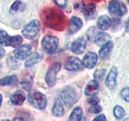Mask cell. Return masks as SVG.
Returning a JSON list of instances; mask_svg holds the SVG:
<instances>
[{"label":"cell","instance_id":"obj_9","mask_svg":"<svg viewBox=\"0 0 129 121\" xmlns=\"http://www.w3.org/2000/svg\"><path fill=\"white\" fill-rule=\"evenodd\" d=\"M83 63L76 56H70L64 63V68L69 71H78L82 70Z\"/></svg>","mask_w":129,"mask_h":121},{"label":"cell","instance_id":"obj_30","mask_svg":"<svg viewBox=\"0 0 129 121\" xmlns=\"http://www.w3.org/2000/svg\"><path fill=\"white\" fill-rule=\"evenodd\" d=\"M105 73H106V71H105L104 70H97L94 73V80L98 81V82H99V81H100L101 79H103L104 75H105Z\"/></svg>","mask_w":129,"mask_h":121},{"label":"cell","instance_id":"obj_16","mask_svg":"<svg viewBox=\"0 0 129 121\" xmlns=\"http://www.w3.org/2000/svg\"><path fill=\"white\" fill-rule=\"evenodd\" d=\"M83 14L87 19H91L96 14V6L94 3H87L83 7Z\"/></svg>","mask_w":129,"mask_h":121},{"label":"cell","instance_id":"obj_22","mask_svg":"<svg viewBox=\"0 0 129 121\" xmlns=\"http://www.w3.org/2000/svg\"><path fill=\"white\" fill-rule=\"evenodd\" d=\"M112 48H113V43H112V41H110V42L107 43L106 44H104V45H103L102 48H100L99 52V57L102 58V59L106 58L107 56L111 53Z\"/></svg>","mask_w":129,"mask_h":121},{"label":"cell","instance_id":"obj_23","mask_svg":"<svg viewBox=\"0 0 129 121\" xmlns=\"http://www.w3.org/2000/svg\"><path fill=\"white\" fill-rule=\"evenodd\" d=\"M82 118V110L80 107H75L69 117L68 121H81Z\"/></svg>","mask_w":129,"mask_h":121},{"label":"cell","instance_id":"obj_14","mask_svg":"<svg viewBox=\"0 0 129 121\" xmlns=\"http://www.w3.org/2000/svg\"><path fill=\"white\" fill-rule=\"evenodd\" d=\"M97 62H98V56H97V54L94 52H89L85 55L82 63L83 66L86 68L92 69L96 66Z\"/></svg>","mask_w":129,"mask_h":121},{"label":"cell","instance_id":"obj_40","mask_svg":"<svg viewBox=\"0 0 129 121\" xmlns=\"http://www.w3.org/2000/svg\"><path fill=\"white\" fill-rule=\"evenodd\" d=\"M0 69H1V65H0Z\"/></svg>","mask_w":129,"mask_h":121},{"label":"cell","instance_id":"obj_28","mask_svg":"<svg viewBox=\"0 0 129 121\" xmlns=\"http://www.w3.org/2000/svg\"><path fill=\"white\" fill-rule=\"evenodd\" d=\"M120 96L126 102H129V87H125L120 91Z\"/></svg>","mask_w":129,"mask_h":121},{"label":"cell","instance_id":"obj_27","mask_svg":"<svg viewBox=\"0 0 129 121\" xmlns=\"http://www.w3.org/2000/svg\"><path fill=\"white\" fill-rule=\"evenodd\" d=\"M113 114L116 119H121L125 115V110L119 105H116L113 110Z\"/></svg>","mask_w":129,"mask_h":121},{"label":"cell","instance_id":"obj_10","mask_svg":"<svg viewBox=\"0 0 129 121\" xmlns=\"http://www.w3.org/2000/svg\"><path fill=\"white\" fill-rule=\"evenodd\" d=\"M117 76H118V70L115 66H113L105 80V84L107 87L111 90H114L117 85Z\"/></svg>","mask_w":129,"mask_h":121},{"label":"cell","instance_id":"obj_21","mask_svg":"<svg viewBox=\"0 0 129 121\" xmlns=\"http://www.w3.org/2000/svg\"><path fill=\"white\" fill-rule=\"evenodd\" d=\"M97 24L101 30H107L111 26V20L107 15H101L98 19Z\"/></svg>","mask_w":129,"mask_h":121},{"label":"cell","instance_id":"obj_33","mask_svg":"<svg viewBox=\"0 0 129 121\" xmlns=\"http://www.w3.org/2000/svg\"><path fill=\"white\" fill-rule=\"evenodd\" d=\"M106 119L107 118H106V116H105V115L101 114V115H97L92 121H106Z\"/></svg>","mask_w":129,"mask_h":121},{"label":"cell","instance_id":"obj_35","mask_svg":"<svg viewBox=\"0 0 129 121\" xmlns=\"http://www.w3.org/2000/svg\"><path fill=\"white\" fill-rule=\"evenodd\" d=\"M4 54H5V51H4L3 48L0 46V58H2L3 56H4Z\"/></svg>","mask_w":129,"mask_h":121},{"label":"cell","instance_id":"obj_19","mask_svg":"<svg viewBox=\"0 0 129 121\" xmlns=\"http://www.w3.org/2000/svg\"><path fill=\"white\" fill-rule=\"evenodd\" d=\"M42 59H43V56L41 54L39 53V52H35V53L31 54L29 57L27 58L25 64H24V66L27 68L31 67V66H33L34 65L40 62Z\"/></svg>","mask_w":129,"mask_h":121},{"label":"cell","instance_id":"obj_20","mask_svg":"<svg viewBox=\"0 0 129 121\" xmlns=\"http://www.w3.org/2000/svg\"><path fill=\"white\" fill-rule=\"evenodd\" d=\"M25 101V95L22 91H16L11 97V102L14 105H22Z\"/></svg>","mask_w":129,"mask_h":121},{"label":"cell","instance_id":"obj_3","mask_svg":"<svg viewBox=\"0 0 129 121\" xmlns=\"http://www.w3.org/2000/svg\"><path fill=\"white\" fill-rule=\"evenodd\" d=\"M60 96L64 103L69 107L75 104L78 99V93L76 92L75 89L70 86H67L63 89L61 92H60Z\"/></svg>","mask_w":129,"mask_h":121},{"label":"cell","instance_id":"obj_7","mask_svg":"<svg viewBox=\"0 0 129 121\" xmlns=\"http://www.w3.org/2000/svg\"><path fill=\"white\" fill-rule=\"evenodd\" d=\"M108 9L110 13L115 17H120L127 13L126 6L119 0H111L109 3Z\"/></svg>","mask_w":129,"mask_h":121},{"label":"cell","instance_id":"obj_38","mask_svg":"<svg viewBox=\"0 0 129 121\" xmlns=\"http://www.w3.org/2000/svg\"><path fill=\"white\" fill-rule=\"evenodd\" d=\"M123 121H129V118H127V119H125Z\"/></svg>","mask_w":129,"mask_h":121},{"label":"cell","instance_id":"obj_24","mask_svg":"<svg viewBox=\"0 0 129 121\" xmlns=\"http://www.w3.org/2000/svg\"><path fill=\"white\" fill-rule=\"evenodd\" d=\"M32 84H33V78L30 74H27L21 80V86L26 90H30L31 89Z\"/></svg>","mask_w":129,"mask_h":121},{"label":"cell","instance_id":"obj_39","mask_svg":"<svg viewBox=\"0 0 129 121\" xmlns=\"http://www.w3.org/2000/svg\"><path fill=\"white\" fill-rule=\"evenodd\" d=\"M3 121H10L9 119H4V120H3Z\"/></svg>","mask_w":129,"mask_h":121},{"label":"cell","instance_id":"obj_4","mask_svg":"<svg viewBox=\"0 0 129 121\" xmlns=\"http://www.w3.org/2000/svg\"><path fill=\"white\" fill-rule=\"evenodd\" d=\"M22 42L23 39L20 36H10L5 31L0 30V44L17 48L19 47Z\"/></svg>","mask_w":129,"mask_h":121},{"label":"cell","instance_id":"obj_37","mask_svg":"<svg viewBox=\"0 0 129 121\" xmlns=\"http://www.w3.org/2000/svg\"><path fill=\"white\" fill-rule=\"evenodd\" d=\"M2 102H3V96L1 94H0V106L2 105Z\"/></svg>","mask_w":129,"mask_h":121},{"label":"cell","instance_id":"obj_36","mask_svg":"<svg viewBox=\"0 0 129 121\" xmlns=\"http://www.w3.org/2000/svg\"><path fill=\"white\" fill-rule=\"evenodd\" d=\"M13 121H25L23 118H20V117H16V118L14 119Z\"/></svg>","mask_w":129,"mask_h":121},{"label":"cell","instance_id":"obj_26","mask_svg":"<svg viewBox=\"0 0 129 121\" xmlns=\"http://www.w3.org/2000/svg\"><path fill=\"white\" fill-rule=\"evenodd\" d=\"M26 8L25 4L20 0H16L12 5L11 6V11H23Z\"/></svg>","mask_w":129,"mask_h":121},{"label":"cell","instance_id":"obj_6","mask_svg":"<svg viewBox=\"0 0 129 121\" xmlns=\"http://www.w3.org/2000/svg\"><path fill=\"white\" fill-rule=\"evenodd\" d=\"M59 40L57 37H56L54 36L48 35L45 36L42 39L41 45L43 49L48 53H53L56 52V48L58 47Z\"/></svg>","mask_w":129,"mask_h":121},{"label":"cell","instance_id":"obj_5","mask_svg":"<svg viewBox=\"0 0 129 121\" xmlns=\"http://www.w3.org/2000/svg\"><path fill=\"white\" fill-rule=\"evenodd\" d=\"M40 22L37 19L31 20L23 28L22 33L24 37L31 40L35 38L40 32Z\"/></svg>","mask_w":129,"mask_h":121},{"label":"cell","instance_id":"obj_29","mask_svg":"<svg viewBox=\"0 0 129 121\" xmlns=\"http://www.w3.org/2000/svg\"><path fill=\"white\" fill-rule=\"evenodd\" d=\"M102 110L103 108L99 104H95V105H91L90 109H89V111L94 113V114H99V113L102 111Z\"/></svg>","mask_w":129,"mask_h":121},{"label":"cell","instance_id":"obj_11","mask_svg":"<svg viewBox=\"0 0 129 121\" xmlns=\"http://www.w3.org/2000/svg\"><path fill=\"white\" fill-rule=\"evenodd\" d=\"M87 40L85 36H81L73 42L71 45V50L75 54H82L86 48Z\"/></svg>","mask_w":129,"mask_h":121},{"label":"cell","instance_id":"obj_41","mask_svg":"<svg viewBox=\"0 0 129 121\" xmlns=\"http://www.w3.org/2000/svg\"><path fill=\"white\" fill-rule=\"evenodd\" d=\"M128 3H129V0H128Z\"/></svg>","mask_w":129,"mask_h":121},{"label":"cell","instance_id":"obj_31","mask_svg":"<svg viewBox=\"0 0 129 121\" xmlns=\"http://www.w3.org/2000/svg\"><path fill=\"white\" fill-rule=\"evenodd\" d=\"M87 101H88V103H90V105H95V104H99V99L95 95V96H92V97H90V99H88Z\"/></svg>","mask_w":129,"mask_h":121},{"label":"cell","instance_id":"obj_34","mask_svg":"<svg viewBox=\"0 0 129 121\" xmlns=\"http://www.w3.org/2000/svg\"><path fill=\"white\" fill-rule=\"evenodd\" d=\"M125 29H126L127 32H129V18L127 19L126 23H125Z\"/></svg>","mask_w":129,"mask_h":121},{"label":"cell","instance_id":"obj_13","mask_svg":"<svg viewBox=\"0 0 129 121\" xmlns=\"http://www.w3.org/2000/svg\"><path fill=\"white\" fill-rule=\"evenodd\" d=\"M31 46L30 44H23L18 47L14 51V55L15 58L19 60H23L31 56Z\"/></svg>","mask_w":129,"mask_h":121},{"label":"cell","instance_id":"obj_12","mask_svg":"<svg viewBox=\"0 0 129 121\" xmlns=\"http://www.w3.org/2000/svg\"><path fill=\"white\" fill-rule=\"evenodd\" d=\"M83 22L80 18L77 16H73L70 18L68 24V34L73 35L78 32L82 27Z\"/></svg>","mask_w":129,"mask_h":121},{"label":"cell","instance_id":"obj_17","mask_svg":"<svg viewBox=\"0 0 129 121\" xmlns=\"http://www.w3.org/2000/svg\"><path fill=\"white\" fill-rule=\"evenodd\" d=\"M111 36L106 32H99L94 36V43L98 45H104L107 43L111 41Z\"/></svg>","mask_w":129,"mask_h":121},{"label":"cell","instance_id":"obj_2","mask_svg":"<svg viewBox=\"0 0 129 121\" xmlns=\"http://www.w3.org/2000/svg\"><path fill=\"white\" fill-rule=\"evenodd\" d=\"M28 101L32 107L39 110H44L47 106V98L43 93L31 90L28 94Z\"/></svg>","mask_w":129,"mask_h":121},{"label":"cell","instance_id":"obj_18","mask_svg":"<svg viewBox=\"0 0 129 121\" xmlns=\"http://www.w3.org/2000/svg\"><path fill=\"white\" fill-rule=\"evenodd\" d=\"M52 115L56 117H60L64 115V109L61 101L60 99H56L54 105L52 109Z\"/></svg>","mask_w":129,"mask_h":121},{"label":"cell","instance_id":"obj_8","mask_svg":"<svg viewBox=\"0 0 129 121\" xmlns=\"http://www.w3.org/2000/svg\"><path fill=\"white\" fill-rule=\"evenodd\" d=\"M61 68V65L59 62H56L52 64V66L48 68V70L45 75V82L48 86H53L56 83V75Z\"/></svg>","mask_w":129,"mask_h":121},{"label":"cell","instance_id":"obj_32","mask_svg":"<svg viewBox=\"0 0 129 121\" xmlns=\"http://www.w3.org/2000/svg\"><path fill=\"white\" fill-rule=\"evenodd\" d=\"M55 2V3L57 5L58 7H61V8H64L66 7L67 4V0H53Z\"/></svg>","mask_w":129,"mask_h":121},{"label":"cell","instance_id":"obj_15","mask_svg":"<svg viewBox=\"0 0 129 121\" xmlns=\"http://www.w3.org/2000/svg\"><path fill=\"white\" fill-rule=\"evenodd\" d=\"M99 83L96 80H91L88 82L86 88H85V95L87 96H95L99 92Z\"/></svg>","mask_w":129,"mask_h":121},{"label":"cell","instance_id":"obj_25","mask_svg":"<svg viewBox=\"0 0 129 121\" xmlns=\"http://www.w3.org/2000/svg\"><path fill=\"white\" fill-rule=\"evenodd\" d=\"M17 77L15 75H10L3 78L0 80V85L1 86H9V85H15L17 82Z\"/></svg>","mask_w":129,"mask_h":121},{"label":"cell","instance_id":"obj_1","mask_svg":"<svg viewBox=\"0 0 129 121\" xmlns=\"http://www.w3.org/2000/svg\"><path fill=\"white\" fill-rule=\"evenodd\" d=\"M42 19L44 24L52 29L61 31L64 28L66 17L63 12L57 8H45L42 12Z\"/></svg>","mask_w":129,"mask_h":121}]
</instances>
